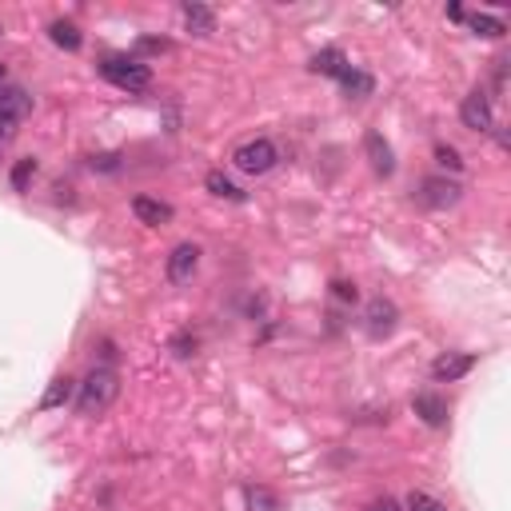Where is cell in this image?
Segmentation results:
<instances>
[{"mask_svg": "<svg viewBox=\"0 0 511 511\" xmlns=\"http://www.w3.org/2000/svg\"><path fill=\"white\" fill-rule=\"evenodd\" d=\"M471 367H476V356H468V351H447V356H439L436 364H431V380L452 383V380H460V375H468Z\"/></svg>", "mask_w": 511, "mask_h": 511, "instance_id": "obj_8", "label": "cell"}, {"mask_svg": "<svg viewBox=\"0 0 511 511\" xmlns=\"http://www.w3.org/2000/svg\"><path fill=\"white\" fill-rule=\"evenodd\" d=\"M28 112H32V96L20 84H0V116L24 120Z\"/></svg>", "mask_w": 511, "mask_h": 511, "instance_id": "obj_9", "label": "cell"}, {"mask_svg": "<svg viewBox=\"0 0 511 511\" xmlns=\"http://www.w3.org/2000/svg\"><path fill=\"white\" fill-rule=\"evenodd\" d=\"M332 292L335 295H340V300H356V284H348V279H335V284H332Z\"/></svg>", "mask_w": 511, "mask_h": 511, "instance_id": "obj_26", "label": "cell"}, {"mask_svg": "<svg viewBox=\"0 0 511 511\" xmlns=\"http://www.w3.org/2000/svg\"><path fill=\"white\" fill-rule=\"evenodd\" d=\"M32 172H36V160H32V156L16 160V168H12V188H16V192H24V188H28Z\"/></svg>", "mask_w": 511, "mask_h": 511, "instance_id": "obj_21", "label": "cell"}, {"mask_svg": "<svg viewBox=\"0 0 511 511\" xmlns=\"http://www.w3.org/2000/svg\"><path fill=\"white\" fill-rule=\"evenodd\" d=\"M460 120H463V128H471V132H491V128H495V112H491L487 92H479V88H476L471 96H463Z\"/></svg>", "mask_w": 511, "mask_h": 511, "instance_id": "obj_4", "label": "cell"}, {"mask_svg": "<svg viewBox=\"0 0 511 511\" xmlns=\"http://www.w3.org/2000/svg\"><path fill=\"white\" fill-rule=\"evenodd\" d=\"M48 36H52V44L68 48V52H76V48L84 44V36H80V28H76L72 20H56L52 28H48Z\"/></svg>", "mask_w": 511, "mask_h": 511, "instance_id": "obj_15", "label": "cell"}, {"mask_svg": "<svg viewBox=\"0 0 511 511\" xmlns=\"http://www.w3.org/2000/svg\"><path fill=\"white\" fill-rule=\"evenodd\" d=\"M415 415H420L423 423H431V428H444V423H447V404L439 396H431V391H420V396H415Z\"/></svg>", "mask_w": 511, "mask_h": 511, "instance_id": "obj_12", "label": "cell"}, {"mask_svg": "<svg viewBox=\"0 0 511 511\" xmlns=\"http://www.w3.org/2000/svg\"><path fill=\"white\" fill-rule=\"evenodd\" d=\"M0 80H4V64H0Z\"/></svg>", "mask_w": 511, "mask_h": 511, "instance_id": "obj_29", "label": "cell"}, {"mask_svg": "<svg viewBox=\"0 0 511 511\" xmlns=\"http://www.w3.org/2000/svg\"><path fill=\"white\" fill-rule=\"evenodd\" d=\"M248 503H252V511H279V499L263 487H248Z\"/></svg>", "mask_w": 511, "mask_h": 511, "instance_id": "obj_20", "label": "cell"}, {"mask_svg": "<svg viewBox=\"0 0 511 511\" xmlns=\"http://www.w3.org/2000/svg\"><path fill=\"white\" fill-rule=\"evenodd\" d=\"M311 72H319V76H335L340 80L343 72H348V60H343L340 48H324V52L311 56Z\"/></svg>", "mask_w": 511, "mask_h": 511, "instance_id": "obj_13", "label": "cell"}, {"mask_svg": "<svg viewBox=\"0 0 511 511\" xmlns=\"http://www.w3.org/2000/svg\"><path fill=\"white\" fill-rule=\"evenodd\" d=\"M68 396H72V380H68V375H56V380L48 383L40 407H60V404H68Z\"/></svg>", "mask_w": 511, "mask_h": 511, "instance_id": "obj_18", "label": "cell"}, {"mask_svg": "<svg viewBox=\"0 0 511 511\" xmlns=\"http://www.w3.org/2000/svg\"><path fill=\"white\" fill-rule=\"evenodd\" d=\"M436 160H439V164H444V168H452V172H460V168H463L460 152H455L452 144H436Z\"/></svg>", "mask_w": 511, "mask_h": 511, "instance_id": "obj_23", "label": "cell"}, {"mask_svg": "<svg viewBox=\"0 0 511 511\" xmlns=\"http://www.w3.org/2000/svg\"><path fill=\"white\" fill-rule=\"evenodd\" d=\"M396 319H399L396 303L383 300V295H375V300L364 308V327H367V335H375V340L396 332Z\"/></svg>", "mask_w": 511, "mask_h": 511, "instance_id": "obj_5", "label": "cell"}, {"mask_svg": "<svg viewBox=\"0 0 511 511\" xmlns=\"http://www.w3.org/2000/svg\"><path fill=\"white\" fill-rule=\"evenodd\" d=\"M184 20H188V28L196 32V36H208V32H216V12L204 4H188L184 8Z\"/></svg>", "mask_w": 511, "mask_h": 511, "instance_id": "obj_14", "label": "cell"}, {"mask_svg": "<svg viewBox=\"0 0 511 511\" xmlns=\"http://www.w3.org/2000/svg\"><path fill=\"white\" fill-rule=\"evenodd\" d=\"M463 16H468V12H463L460 4H447V20H463Z\"/></svg>", "mask_w": 511, "mask_h": 511, "instance_id": "obj_28", "label": "cell"}, {"mask_svg": "<svg viewBox=\"0 0 511 511\" xmlns=\"http://www.w3.org/2000/svg\"><path fill=\"white\" fill-rule=\"evenodd\" d=\"M364 152H367V160H372V168L380 176H391L396 172V160H391V144L383 140L380 132H367L364 136Z\"/></svg>", "mask_w": 511, "mask_h": 511, "instance_id": "obj_10", "label": "cell"}, {"mask_svg": "<svg viewBox=\"0 0 511 511\" xmlns=\"http://www.w3.org/2000/svg\"><path fill=\"white\" fill-rule=\"evenodd\" d=\"M172 348H176V356H192V348H196V340H192V335H176V340H172Z\"/></svg>", "mask_w": 511, "mask_h": 511, "instance_id": "obj_27", "label": "cell"}, {"mask_svg": "<svg viewBox=\"0 0 511 511\" xmlns=\"http://www.w3.org/2000/svg\"><path fill=\"white\" fill-rule=\"evenodd\" d=\"M407 511H444V503L431 499V495H423V491H412L407 495Z\"/></svg>", "mask_w": 511, "mask_h": 511, "instance_id": "obj_22", "label": "cell"}, {"mask_svg": "<svg viewBox=\"0 0 511 511\" xmlns=\"http://www.w3.org/2000/svg\"><path fill=\"white\" fill-rule=\"evenodd\" d=\"M100 76L112 80L116 88H124V92H144L152 84V68L144 60H136V56H104Z\"/></svg>", "mask_w": 511, "mask_h": 511, "instance_id": "obj_2", "label": "cell"}, {"mask_svg": "<svg viewBox=\"0 0 511 511\" xmlns=\"http://www.w3.org/2000/svg\"><path fill=\"white\" fill-rule=\"evenodd\" d=\"M200 268V248L196 244H176L172 256H168V279L172 284H192Z\"/></svg>", "mask_w": 511, "mask_h": 511, "instance_id": "obj_6", "label": "cell"}, {"mask_svg": "<svg viewBox=\"0 0 511 511\" xmlns=\"http://www.w3.org/2000/svg\"><path fill=\"white\" fill-rule=\"evenodd\" d=\"M16 132H20V120H8V116H0V144L16 140Z\"/></svg>", "mask_w": 511, "mask_h": 511, "instance_id": "obj_24", "label": "cell"}, {"mask_svg": "<svg viewBox=\"0 0 511 511\" xmlns=\"http://www.w3.org/2000/svg\"><path fill=\"white\" fill-rule=\"evenodd\" d=\"M463 20H468V28L476 32V36H503V32H507V24L499 20V16H487V12H476V16H463Z\"/></svg>", "mask_w": 511, "mask_h": 511, "instance_id": "obj_16", "label": "cell"}, {"mask_svg": "<svg viewBox=\"0 0 511 511\" xmlns=\"http://www.w3.org/2000/svg\"><path fill=\"white\" fill-rule=\"evenodd\" d=\"M276 160H279V152H276V144L271 140H248V144H240L236 152H232V164L240 168V172H248V176H263V172H271L276 168Z\"/></svg>", "mask_w": 511, "mask_h": 511, "instance_id": "obj_3", "label": "cell"}, {"mask_svg": "<svg viewBox=\"0 0 511 511\" xmlns=\"http://www.w3.org/2000/svg\"><path fill=\"white\" fill-rule=\"evenodd\" d=\"M340 84H343V92H348V96H356V100H359V96H372V76H364V72H356V68H351V64H348V72H343V76H340Z\"/></svg>", "mask_w": 511, "mask_h": 511, "instance_id": "obj_17", "label": "cell"}, {"mask_svg": "<svg viewBox=\"0 0 511 511\" xmlns=\"http://www.w3.org/2000/svg\"><path fill=\"white\" fill-rule=\"evenodd\" d=\"M364 511H399V503L391 499V495H380V499H372Z\"/></svg>", "mask_w": 511, "mask_h": 511, "instance_id": "obj_25", "label": "cell"}, {"mask_svg": "<svg viewBox=\"0 0 511 511\" xmlns=\"http://www.w3.org/2000/svg\"><path fill=\"white\" fill-rule=\"evenodd\" d=\"M204 184H208V192H212V196H224V200H244V192H240L236 184H232L224 172H208V180H204Z\"/></svg>", "mask_w": 511, "mask_h": 511, "instance_id": "obj_19", "label": "cell"}, {"mask_svg": "<svg viewBox=\"0 0 511 511\" xmlns=\"http://www.w3.org/2000/svg\"><path fill=\"white\" fill-rule=\"evenodd\" d=\"M132 212H136V220L152 224V228L172 220V204H164V200H152V196H136L132 200Z\"/></svg>", "mask_w": 511, "mask_h": 511, "instance_id": "obj_11", "label": "cell"}, {"mask_svg": "<svg viewBox=\"0 0 511 511\" xmlns=\"http://www.w3.org/2000/svg\"><path fill=\"white\" fill-rule=\"evenodd\" d=\"M460 196H463V188L455 180H444V176L423 180V192H420V200L428 208H452V204H460Z\"/></svg>", "mask_w": 511, "mask_h": 511, "instance_id": "obj_7", "label": "cell"}, {"mask_svg": "<svg viewBox=\"0 0 511 511\" xmlns=\"http://www.w3.org/2000/svg\"><path fill=\"white\" fill-rule=\"evenodd\" d=\"M120 396V375L112 372V367H92V372L84 375V383H80V396H76V412L80 415H104L112 404H116Z\"/></svg>", "mask_w": 511, "mask_h": 511, "instance_id": "obj_1", "label": "cell"}]
</instances>
